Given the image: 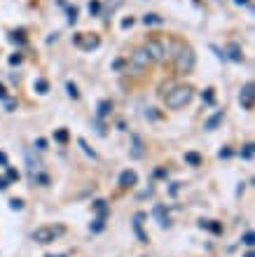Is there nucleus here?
I'll return each mask as SVG.
<instances>
[{
	"label": "nucleus",
	"instance_id": "obj_22",
	"mask_svg": "<svg viewBox=\"0 0 255 257\" xmlns=\"http://www.w3.org/2000/svg\"><path fill=\"white\" fill-rule=\"evenodd\" d=\"M103 229H106V217L99 215L94 220V224H92V231H94V234H99V231H103Z\"/></svg>",
	"mask_w": 255,
	"mask_h": 257
},
{
	"label": "nucleus",
	"instance_id": "obj_7",
	"mask_svg": "<svg viewBox=\"0 0 255 257\" xmlns=\"http://www.w3.org/2000/svg\"><path fill=\"white\" fill-rule=\"evenodd\" d=\"M138 185V173L134 169H127L120 173V187L122 190H129V187H136Z\"/></svg>",
	"mask_w": 255,
	"mask_h": 257
},
{
	"label": "nucleus",
	"instance_id": "obj_4",
	"mask_svg": "<svg viewBox=\"0 0 255 257\" xmlns=\"http://www.w3.org/2000/svg\"><path fill=\"white\" fill-rule=\"evenodd\" d=\"M150 66H152V59L145 52V47L136 49L134 54H131V70H134V75H141L145 70H150Z\"/></svg>",
	"mask_w": 255,
	"mask_h": 257
},
{
	"label": "nucleus",
	"instance_id": "obj_34",
	"mask_svg": "<svg viewBox=\"0 0 255 257\" xmlns=\"http://www.w3.org/2000/svg\"><path fill=\"white\" fill-rule=\"evenodd\" d=\"M148 117H150V119H159L161 115L157 112V108H150V110H148Z\"/></svg>",
	"mask_w": 255,
	"mask_h": 257
},
{
	"label": "nucleus",
	"instance_id": "obj_26",
	"mask_svg": "<svg viewBox=\"0 0 255 257\" xmlns=\"http://www.w3.org/2000/svg\"><path fill=\"white\" fill-rule=\"evenodd\" d=\"M77 143H80V148L84 150V155H87V157H92V159H96V157H99V155H96V152H94V150H92V148H89V145H87V141H84V138H80V141H77Z\"/></svg>",
	"mask_w": 255,
	"mask_h": 257
},
{
	"label": "nucleus",
	"instance_id": "obj_41",
	"mask_svg": "<svg viewBox=\"0 0 255 257\" xmlns=\"http://www.w3.org/2000/svg\"><path fill=\"white\" fill-rule=\"evenodd\" d=\"M154 176H157V178H166V171H164V169H157V171H154Z\"/></svg>",
	"mask_w": 255,
	"mask_h": 257
},
{
	"label": "nucleus",
	"instance_id": "obj_21",
	"mask_svg": "<svg viewBox=\"0 0 255 257\" xmlns=\"http://www.w3.org/2000/svg\"><path fill=\"white\" fill-rule=\"evenodd\" d=\"M66 91L70 98H80V91H77V84H75V82H70V80L66 82Z\"/></svg>",
	"mask_w": 255,
	"mask_h": 257
},
{
	"label": "nucleus",
	"instance_id": "obj_43",
	"mask_svg": "<svg viewBox=\"0 0 255 257\" xmlns=\"http://www.w3.org/2000/svg\"><path fill=\"white\" fill-rule=\"evenodd\" d=\"M243 257H255V252H253V250H250V248H248V252H246V255H243Z\"/></svg>",
	"mask_w": 255,
	"mask_h": 257
},
{
	"label": "nucleus",
	"instance_id": "obj_39",
	"mask_svg": "<svg viewBox=\"0 0 255 257\" xmlns=\"http://www.w3.org/2000/svg\"><path fill=\"white\" fill-rule=\"evenodd\" d=\"M113 68H115V70H120V68H124V59H117V61L113 63Z\"/></svg>",
	"mask_w": 255,
	"mask_h": 257
},
{
	"label": "nucleus",
	"instance_id": "obj_12",
	"mask_svg": "<svg viewBox=\"0 0 255 257\" xmlns=\"http://www.w3.org/2000/svg\"><path fill=\"white\" fill-rule=\"evenodd\" d=\"M222 119H225V112H222V110H218V112H215L213 117H208V119H206V124H204V128H206V131H213V128L222 122Z\"/></svg>",
	"mask_w": 255,
	"mask_h": 257
},
{
	"label": "nucleus",
	"instance_id": "obj_2",
	"mask_svg": "<svg viewBox=\"0 0 255 257\" xmlns=\"http://www.w3.org/2000/svg\"><path fill=\"white\" fill-rule=\"evenodd\" d=\"M192 98H195V89L190 87V84H176L171 91H166V94H164L166 108H171V110L185 108V105H188Z\"/></svg>",
	"mask_w": 255,
	"mask_h": 257
},
{
	"label": "nucleus",
	"instance_id": "obj_14",
	"mask_svg": "<svg viewBox=\"0 0 255 257\" xmlns=\"http://www.w3.org/2000/svg\"><path fill=\"white\" fill-rule=\"evenodd\" d=\"M161 17L159 14H154V12H150V14H145V17H143V24H145V26H159L161 24Z\"/></svg>",
	"mask_w": 255,
	"mask_h": 257
},
{
	"label": "nucleus",
	"instance_id": "obj_1",
	"mask_svg": "<svg viewBox=\"0 0 255 257\" xmlns=\"http://www.w3.org/2000/svg\"><path fill=\"white\" fill-rule=\"evenodd\" d=\"M174 68L178 75H188L195 70V63H197V56H195V49L190 47V45H183V42H174Z\"/></svg>",
	"mask_w": 255,
	"mask_h": 257
},
{
	"label": "nucleus",
	"instance_id": "obj_8",
	"mask_svg": "<svg viewBox=\"0 0 255 257\" xmlns=\"http://www.w3.org/2000/svg\"><path fill=\"white\" fill-rule=\"evenodd\" d=\"M225 59H229V61H234V63H241L243 61V52H241V47L236 45V42H229L227 45V52H225Z\"/></svg>",
	"mask_w": 255,
	"mask_h": 257
},
{
	"label": "nucleus",
	"instance_id": "obj_33",
	"mask_svg": "<svg viewBox=\"0 0 255 257\" xmlns=\"http://www.w3.org/2000/svg\"><path fill=\"white\" fill-rule=\"evenodd\" d=\"M218 157H220V159H227V157H232V150H229V148L220 150V152H218Z\"/></svg>",
	"mask_w": 255,
	"mask_h": 257
},
{
	"label": "nucleus",
	"instance_id": "obj_5",
	"mask_svg": "<svg viewBox=\"0 0 255 257\" xmlns=\"http://www.w3.org/2000/svg\"><path fill=\"white\" fill-rule=\"evenodd\" d=\"M63 231H66L63 227H40V229L33 231V241L40 245H47V243H52L56 236H61Z\"/></svg>",
	"mask_w": 255,
	"mask_h": 257
},
{
	"label": "nucleus",
	"instance_id": "obj_3",
	"mask_svg": "<svg viewBox=\"0 0 255 257\" xmlns=\"http://www.w3.org/2000/svg\"><path fill=\"white\" fill-rule=\"evenodd\" d=\"M145 52L150 54L152 63H161V61H166V56H168V47H166V42L159 40V38H150V40L145 42Z\"/></svg>",
	"mask_w": 255,
	"mask_h": 257
},
{
	"label": "nucleus",
	"instance_id": "obj_20",
	"mask_svg": "<svg viewBox=\"0 0 255 257\" xmlns=\"http://www.w3.org/2000/svg\"><path fill=\"white\" fill-rule=\"evenodd\" d=\"M5 171H7V176H5L7 183H17V180H19V171H17V169H12V166H5Z\"/></svg>",
	"mask_w": 255,
	"mask_h": 257
},
{
	"label": "nucleus",
	"instance_id": "obj_16",
	"mask_svg": "<svg viewBox=\"0 0 255 257\" xmlns=\"http://www.w3.org/2000/svg\"><path fill=\"white\" fill-rule=\"evenodd\" d=\"M185 162L190 166H202V155L199 152H185Z\"/></svg>",
	"mask_w": 255,
	"mask_h": 257
},
{
	"label": "nucleus",
	"instance_id": "obj_13",
	"mask_svg": "<svg viewBox=\"0 0 255 257\" xmlns=\"http://www.w3.org/2000/svg\"><path fill=\"white\" fill-rule=\"evenodd\" d=\"M199 227H202V229L213 231V234H222V224L215 222V220H202V222H199Z\"/></svg>",
	"mask_w": 255,
	"mask_h": 257
},
{
	"label": "nucleus",
	"instance_id": "obj_29",
	"mask_svg": "<svg viewBox=\"0 0 255 257\" xmlns=\"http://www.w3.org/2000/svg\"><path fill=\"white\" fill-rule=\"evenodd\" d=\"M21 61H24V56H21V52H17V54L10 56V66H19Z\"/></svg>",
	"mask_w": 255,
	"mask_h": 257
},
{
	"label": "nucleus",
	"instance_id": "obj_17",
	"mask_svg": "<svg viewBox=\"0 0 255 257\" xmlns=\"http://www.w3.org/2000/svg\"><path fill=\"white\" fill-rule=\"evenodd\" d=\"M33 89L38 91V94H47V91H49V82L45 80V77H40V80H35Z\"/></svg>",
	"mask_w": 255,
	"mask_h": 257
},
{
	"label": "nucleus",
	"instance_id": "obj_24",
	"mask_svg": "<svg viewBox=\"0 0 255 257\" xmlns=\"http://www.w3.org/2000/svg\"><path fill=\"white\" fill-rule=\"evenodd\" d=\"M253 155H255V145H253V143L243 145V150H241V159H253Z\"/></svg>",
	"mask_w": 255,
	"mask_h": 257
},
{
	"label": "nucleus",
	"instance_id": "obj_27",
	"mask_svg": "<svg viewBox=\"0 0 255 257\" xmlns=\"http://www.w3.org/2000/svg\"><path fill=\"white\" fill-rule=\"evenodd\" d=\"M241 243L248 245V248H253V243H255V234H253V231H246V234H243V236H241Z\"/></svg>",
	"mask_w": 255,
	"mask_h": 257
},
{
	"label": "nucleus",
	"instance_id": "obj_30",
	"mask_svg": "<svg viewBox=\"0 0 255 257\" xmlns=\"http://www.w3.org/2000/svg\"><path fill=\"white\" fill-rule=\"evenodd\" d=\"M10 208H12V210H21V208H24V201H21V199H10Z\"/></svg>",
	"mask_w": 255,
	"mask_h": 257
},
{
	"label": "nucleus",
	"instance_id": "obj_19",
	"mask_svg": "<svg viewBox=\"0 0 255 257\" xmlns=\"http://www.w3.org/2000/svg\"><path fill=\"white\" fill-rule=\"evenodd\" d=\"M10 40H12L14 45H24V42H26V33H24V31H12V33H10Z\"/></svg>",
	"mask_w": 255,
	"mask_h": 257
},
{
	"label": "nucleus",
	"instance_id": "obj_35",
	"mask_svg": "<svg viewBox=\"0 0 255 257\" xmlns=\"http://www.w3.org/2000/svg\"><path fill=\"white\" fill-rule=\"evenodd\" d=\"M0 101H7V89L3 82H0Z\"/></svg>",
	"mask_w": 255,
	"mask_h": 257
},
{
	"label": "nucleus",
	"instance_id": "obj_15",
	"mask_svg": "<svg viewBox=\"0 0 255 257\" xmlns=\"http://www.w3.org/2000/svg\"><path fill=\"white\" fill-rule=\"evenodd\" d=\"M131 141H134V150H131V157H134V159H141V157H143V143H141V138H138V136H134Z\"/></svg>",
	"mask_w": 255,
	"mask_h": 257
},
{
	"label": "nucleus",
	"instance_id": "obj_36",
	"mask_svg": "<svg viewBox=\"0 0 255 257\" xmlns=\"http://www.w3.org/2000/svg\"><path fill=\"white\" fill-rule=\"evenodd\" d=\"M0 166L5 169V166H10V162H7V155L5 152H0Z\"/></svg>",
	"mask_w": 255,
	"mask_h": 257
},
{
	"label": "nucleus",
	"instance_id": "obj_32",
	"mask_svg": "<svg viewBox=\"0 0 255 257\" xmlns=\"http://www.w3.org/2000/svg\"><path fill=\"white\" fill-rule=\"evenodd\" d=\"M35 150H47V141H45V138H38V141H35Z\"/></svg>",
	"mask_w": 255,
	"mask_h": 257
},
{
	"label": "nucleus",
	"instance_id": "obj_44",
	"mask_svg": "<svg viewBox=\"0 0 255 257\" xmlns=\"http://www.w3.org/2000/svg\"><path fill=\"white\" fill-rule=\"evenodd\" d=\"M45 257H66V255H45Z\"/></svg>",
	"mask_w": 255,
	"mask_h": 257
},
{
	"label": "nucleus",
	"instance_id": "obj_37",
	"mask_svg": "<svg viewBox=\"0 0 255 257\" xmlns=\"http://www.w3.org/2000/svg\"><path fill=\"white\" fill-rule=\"evenodd\" d=\"M129 26H134V17H129V19L122 21V28H129Z\"/></svg>",
	"mask_w": 255,
	"mask_h": 257
},
{
	"label": "nucleus",
	"instance_id": "obj_38",
	"mask_svg": "<svg viewBox=\"0 0 255 257\" xmlns=\"http://www.w3.org/2000/svg\"><path fill=\"white\" fill-rule=\"evenodd\" d=\"M5 105H7V112H12V110L17 108V103H14V101H10V98H7V101H5Z\"/></svg>",
	"mask_w": 255,
	"mask_h": 257
},
{
	"label": "nucleus",
	"instance_id": "obj_6",
	"mask_svg": "<svg viewBox=\"0 0 255 257\" xmlns=\"http://www.w3.org/2000/svg\"><path fill=\"white\" fill-rule=\"evenodd\" d=\"M239 103H241V108L246 110V112H250V110L255 108V84L253 82H246L241 87V91H239Z\"/></svg>",
	"mask_w": 255,
	"mask_h": 257
},
{
	"label": "nucleus",
	"instance_id": "obj_11",
	"mask_svg": "<svg viewBox=\"0 0 255 257\" xmlns=\"http://www.w3.org/2000/svg\"><path fill=\"white\" fill-rule=\"evenodd\" d=\"M143 220H145V213H138V215L134 217V229H136V234H138V238H141V243H148V234L143 231Z\"/></svg>",
	"mask_w": 255,
	"mask_h": 257
},
{
	"label": "nucleus",
	"instance_id": "obj_18",
	"mask_svg": "<svg viewBox=\"0 0 255 257\" xmlns=\"http://www.w3.org/2000/svg\"><path fill=\"white\" fill-rule=\"evenodd\" d=\"M68 138H70V136H68V131H66V128H56V131H54V141H56V143H61V145H66V143H68Z\"/></svg>",
	"mask_w": 255,
	"mask_h": 257
},
{
	"label": "nucleus",
	"instance_id": "obj_23",
	"mask_svg": "<svg viewBox=\"0 0 255 257\" xmlns=\"http://www.w3.org/2000/svg\"><path fill=\"white\" fill-rule=\"evenodd\" d=\"M94 210H96V213H99L101 217H106V215H108V206H106V201H103V199L94 201Z\"/></svg>",
	"mask_w": 255,
	"mask_h": 257
},
{
	"label": "nucleus",
	"instance_id": "obj_31",
	"mask_svg": "<svg viewBox=\"0 0 255 257\" xmlns=\"http://www.w3.org/2000/svg\"><path fill=\"white\" fill-rule=\"evenodd\" d=\"M77 21V7H70L68 10V24H75Z\"/></svg>",
	"mask_w": 255,
	"mask_h": 257
},
{
	"label": "nucleus",
	"instance_id": "obj_10",
	"mask_svg": "<svg viewBox=\"0 0 255 257\" xmlns=\"http://www.w3.org/2000/svg\"><path fill=\"white\" fill-rule=\"evenodd\" d=\"M113 115V101H108V98H103L101 103H99V108H96V119H106V117Z\"/></svg>",
	"mask_w": 255,
	"mask_h": 257
},
{
	"label": "nucleus",
	"instance_id": "obj_9",
	"mask_svg": "<svg viewBox=\"0 0 255 257\" xmlns=\"http://www.w3.org/2000/svg\"><path fill=\"white\" fill-rule=\"evenodd\" d=\"M152 215L157 217V222L161 224V227H171V217H168V210L161 206V203H157L152 210Z\"/></svg>",
	"mask_w": 255,
	"mask_h": 257
},
{
	"label": "nucleus",
	"instance_id": "obj_25",
	"mask_svg": "<svg viewBox=\"0 0 255 257\" xmlns=\"http://www.w3.org/2000/svg\"><path fill=\"white\" fill-rule=\"evenodd\" d=\"M202 98H204V103H208V105H213V103H215V94H213V89H211V87L204 89Z\"/></svg>",
	"mask_w": 255,
	"mask_h": 257
},
{
	"label": "nucleus",
	"instance_id": "obj_40",
	"mask_svg": "<svg viewBox=\"0 0 255 257\" xmlns=\"http://www.w3.org/2000/svg\"><path fill=\"white\" fill-rule=\"evenodd\" d=\"M7 187H10V183H7L5 178H0V192H3V190H7Z\"/></svg>",
	"mask_w": 255,
	"mask_h": 257
},
{
	"label": "nucleus",
	"instance_id": "obj_42",
	"mask_svg": "<svg viewBox=\"0 0 255 257\" xmlns=\"http://www.w3.org/2000/svg\"><path fill=\"white\" fill-rule=\"evenodd\" d=\"M234 5H250V0H234Z\"/></svg>",
	"mask_w": 255,
	"mask_h": 257
},
{
	"label": "nucleus",
	"instance_id": "obj_28",
	"mask_svg": "<svg viewBox=\"0 0 255 257\" xmlns=\"http://www.w3.org/2000/svg\"><path fill=\"white\" fill-rule=\"evenodd\" d=\"M99 12H101V3H99V0H92V3H89V14L96 17Z\"/></svg>",
	"mask_w": 255,
	"mask_h": 257
}]
</instances>
